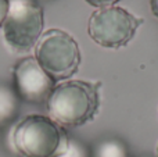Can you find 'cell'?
<instances>
[{
    "label": "cell",
    "instance_id": "2",
    "mask_svg": "<svg viewBox=\"0 0 158 157\" xmlns=\"http://www.w3.org/2000/svg\"><path fill=\"white\" fill-rule=\"evenodd\" d=\"M69 142L65 128L49 116L29 114L11 132V145L21 157H58Z\"/></svg>",
    "mask_w": 158,
    "mask_h": 157
},
{
    "label": "cell",
    "instance_id": "12",
    "mask_svg": "<svg viewBox=\"0 0 158 157\" xmlns=\"http://www.w3.org/2000/svg\"><path fill=\"white\" fill-rule=\"evenodd\" d=\"M150 7L153 14L158 18V0H150Z\"/></svg>",
    "mask_w": 158,
    "mask_h": 157
},
{
    "label": "cell",
    "instance_id": "6",
    "mask_svg": "<svg viewBox=\"0 0 158 157\" xmlns=\"http://www.w3.org/2000/svg\"><path fill=\"white\" fill-rule=\"evenodd\" d=\"M14 89L19 99L31 104H43L47 102L56 82L39 66L35 57H24L14 66Z\"/></svg>",
    "mask_w": 158,
    "mask_h": 157
},
{
    "label": "cell",
    "instance_id": "13",
    "mask_svg": "<svg viewBox=\"0 0 158 157\" xmlns=\"http://www.w3.org/2000/svg\"><path fill=\"white\" fill-rule=\"evenodd\" d=\"M38 3H42V2H50V0H36Z\"/></svg>",
    "mask_w": 158,
    "mask_h": 157
},
{
    "label": "cell",
    "instance_id": "7",
    "mask_svg": "<svg viewBox=\"0 0 158 157\" xmlns=\"http://www.w3.org/2000/svg\"><path fill=\"white\" fill-rule=\"evenodd\" d=\"M21 107V99L13 86L0 82V128L10 125L17 118Z\"/></svg>",
    "mask_w": 158,
    "mask_h": 157
},
{
    "label": "cell",
    "instance_id": "4",
    "mask_svg": "<svg viewBox=\"0 0 158 157\" xmlns=\"http://www.w3.org/2000/svg\"><path fill=\"white\" fill-rule=\"evenodd\" d=\"M44 27V13L36 0H10V10L3 24V38L14 53L35 49Z\"/></svg>",
    "mask_w": 158,
    "mask_h": 157
},
{
    "label": "cell",
    "instance_id": "3",
    "mask_svg": "<svg viewBox=\"0 0 158 157\" xmlns=\"http://www.w3.org/2000/svg\"><path fill=\"white\" fill-rule=\"evenodd\" d=\"M33 57L56 83L71 79L82 60L78 42L63 29H49L42 33Z\"/></svg>",
    "mask_w": 158,
    "mask_h": 157
},
{
    "label": "cell",
    "instance_id": "8",
    "mask_svg": "<svg viewBox=\"0 0 158 157\" xmlns=\"http://www.w3.org/2000/svg\"><path fill=\"white\" fill-rule=\"evenodd\" d=\"M94 157H129L128 147L119 139H104L96 146Z\"/></svg>",
    "mask_w": 158,
    "mask_h": 157
},
{
    "label": "cell",
    "instance_id": "5",
    "mask_svg": "<svg viewBox=\"0 0 158 157\" xmlns=\"http://www.w3.org/2000/svg\"><path fill=\"white\" fill-rule=\"evenodd\" d=\"M144 19L119 6L97 8L87 21V33L98 46L121 49L131 43Z\"/></svg>",
    "mask_w": 158,
    "mask_h": 157
},
{
    "label": "cell",
    "instance_id": "9",
    "mask_svg": "<svg viewBox=\"0 0 158 157\" xmlns=\"http://www.w3.org/2000/svg\"><path fill=\"white\" fill-rule=\"evenodd\" d=\"M58 157H89V152H87L86 146L82 142H79L74 138H69L67 149Z\"/></svg>",
    "mask_w": 158,
    "mask_h": 157
},
{
    "label": "cell",
    "instance_id": "10",
    "mask_svg": "<svg viewBox=\"0 0 158 157\" xmlns=\"http://www.w3.org/2000/svg\"><path fill=\"white\" fill-rule=\"evenodd\" d=\"M85 2L96 8H104V7H110V6H115L119 0H85Z\"/></svg>",
    "mask_w": 158,
    "mask_h": 157
},
{
    "label": "cell",
    "instance_id": "11",
    "mask_svg": "<svg viewBox=\"0 0 158 157\" xmlns=\"http://www.w3.org/2000/svg\"><path fill=\"white\" fill-rule=\"evenodd\" d=\"M10 10V0H0V28L3 27Z\"/></svg>",
    "mask_w": 158,
    "mask_h": 157
},
{
    "label": "cell",
    "instance_id": "14",
    "mask_svg": "<svg viewBox=\"0 0 158 157\" xmlns=\"http://www.w3.org/2000/svg\"><path fill=\"white\" fill-rule=\"evenodd\" d=\"M157 157H158V146H157Z\"/></svg>",
    "mask_w": 158,
    "mask_h": 157
},
{
    "label": "cell",
    "instance_id": "1",
    "mask_svg": "<svg viewBox=\"0 0 158 157\" xmlns=\"http://www.w3.org/2000/svg\"><path fill=\"white\" fill-rule=\"evenodd\" d=\"M101 82L68 79L56 83L46 108L63 128H77L93 121L100 110Z\"/></svg>",
    "mask_w": 158,
    "mask_h": 157
}]
</instances>
